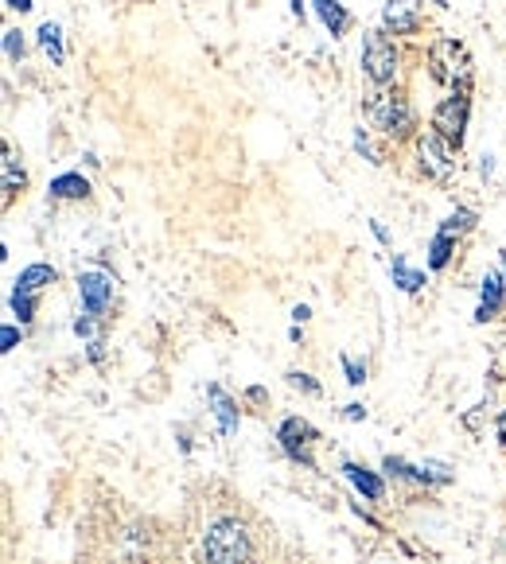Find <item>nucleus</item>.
Listing matches in <instances>:
<instances>
[{"label":"nucleus","mask_w":506,"mask_h":564,"mask_svg":"<svg viewBox=\"0 0 506 564\" xmlns=\"http://www.w3.org/2000/svg\"><path fill=\"white\" fill-rule=\"evenodd\" d=\"M203 561L207 564H246L250 561V533L242 522L222 518L203 537Z\"/></svg>","instance_id":"obj_1"},{"label":"nucleus","mask_w":506,"mask_h":564,"mask_svg":"<svg viewBox=\"0 0 506 564\" xmlns=\"http://www.w3.org/2000/svg\"><path fill=\"white\" fill-rule=\"evenodd\" d=\"M429 67H433V78L448 90H464L471 78V55L460 39H436L433 51H429Z\"/></svg>","instance_id":"obj_2"},{"label":"nucleus","mask_w":506,"mask_h":564,"mask_svg":"<svg viewBox=\"0 0 506 564\" xmlns=\"http://www.w3.org/2000/svg\"><path fill=\"white\" fill-rule=\"evenodd\" d=\"M366 117H370V125L382 129L386 137H409V129H413V109H409V102H405L401 94H390V90H382V94L370 98Z\"/></svg>","instance_id":"obj_3"},{"label":"nucleus","mask_w":506,"mask_h":564,"mask_svg":"<svg viewBox=\"0 0 506 564\" xmlns=\"http://www.w3.org/2000/svg\"><path fill=\"white\" fill-rule=\"evenodd\" d=\"M362 74L374 86H390L398 74V47L390 43L386 32H366L362 39Z\"/></svg>","instance_id":"obj_4"},{"label":"nucleus","mask_w":506,"mask_h":564,"mask_svg":"<svg viewBox=\"0 0 506 564\" xmlns=\"http://www.w3.org/2000/svg\"><path fill=\"white\" fill-rule=\"evenodd\" d=\"M468 117H471L468 90H452V94L433 109V133L440 141L452 144V148H460V144H464V133H468Z\"/></svg>","instance_id":"obj_5"},{"label":"nucleus","mask_w":506,"mask_h":564,"mask_svg":"<svg viewBox=\"0 0 506 564\" xmlns=\"http://www.w3.org/2000/svg\"><path fill=\"white\" fill-rule=\"evenodd\" d=\"M316 436H320V432L304 421V417H289V421L277 428V444H281V452H285L292 463L308 467V471H316V456H312Z\"/></svg>","instance_id":"obj_6"},{"label":"nucleus","mask_w":506,"mask_h":564,"mask_svg":"<svg viewBox=\"0 0 506 564\" xmlns=\"http://www.w3.org/2000/svg\"><path fill=\"white\" fill-rule=\"evenodd\" d=\"M78 296H82V312L86 316H106L113 304V277L109 273H82L78 277Z\"/></svg>","instance_id":"obj_7"},{"label":"nucleus","mask_w":506,"mask_h":564,"mask_svg":"<svg viewBox=\"0 0 506 564\" xmlns=\"http://www.w3.org/2000/svg\"><path fill=\"white\" fill-rule=\"evenodd\" d=\"M417 156H421V168H425V176H433V179L452 176V144L440 141L436 133H425V137L417 141Z\"/></svg>","instance_id":"obj_8"},{"label":"nucleus","mask_w":506,"mask_h":564,"mask_svg":"<svg viewBox=\"0 0 506 564\" xmlns=\"http://www.w3.org/2000/svg\"><path fill=\"white\" fill-rule=\"evenodd\" d=\"M382 32H394V36H417V32H421L417 0H386V4H382Z\"/></svg>","instance_id":"obj_9"},{"label":"nucleus","mask_w":506,"mask_h":564,"mask_svg":"<svg viewBox=\"0 0 506 564\" xmlns=\"http://www.w3.org/2000/svg\"><path fill=\"white\" fill-rule=\"evenodd\" d=\"M506 304V277L503 273H487L483 284H479V308H475V323H487V319H495L503 312Z\"/></svg>","instance_id":"obj_10"},{"label":"nucleus","mask_w":506,"mask_h":564,"mask_svg":"<svg viewBox=\"0 0 506 564\" xmlns=\"http://www.w3.org/2000/svg\"><path fill=\"white\" fill-rule=\"evenodd\" d=\"M207 401H211V413L218 417V432L222 436H234L238 432V405L230 401V393L218 386V382H211L207 386Z\"/></svg>","instance_id":"obj_11"},{"label":"nucleus","mask_w":506,"mask_h":564,"mask_svg":"<svg viewBox=\"0 0 506 564\" xmlns=\"http://www.w3.org/2000/svg\"><path fill=\"white\" fill-rule=\"evenodd\" d=\"M343 475H347V483H351L362 498H370V502H378V498L386 494V483H382L374 471H366L362 463H343Z\"/></svg>","instance_id":"obj_12"},{"label":"nucleus","mask_w":506,"mask_h":564,"mask_svg":"<svg viewBox=\"0 0 506 564\" xmlns=\"http://www.w3.org/2000/svg\"><path fill=\"white\" fill-rule=\"evenodd\" d=\"M312 8H316V16H320V24L331 32V39H339L351 28V12H347L339 0H312Z\"/></svg>","instance_id":"obj_13"},{"label":"nucleus","mask_w":506,"mask_h":564,"mask_svg":"<svg viewBox=\"0 0 506 564\" xmlns=\"http://www.w3.org/2000/svg\"><path fill=\"white\" fill-rule=\"evenodd\" d=\"M74 335L86 343L90 351V362H102L106 358V339H102V327H98V316H78L74 319Z\"/></svg>","instance_id":"obj_14"},{"label":"nucleus","mask_w":506,"mask_h":564,"mask_svg":"<svg viewBox=\"0 0 506 564\" xmlns=\"http://www.w3.org/2000/svg\"><path fill=\"white\" fill-rule=\"evenodd\" d=\"M47 284H55V269H51V265H43V261H36V265L20 269V277H16V284H12V292H28V296H39Z\"/></svg>","instance_id":"obj_15"},{"label":"nucleus","mask_w":506,"mask_h":564,"mask_svg":"<svg viewBox=\"0 0 506 564\" xmlns=\"http://www.w3.org/2000/svg\"><path fill=\"white\" fill-rule=\"evenodd\" d=\"M51 199H86L90 195V179L82 172H63V176L51 179Z\"/></svg>","instance_id":"obj_16"},{"label":"nucleus","mask_w":506,"mask_h":564,"mask_svg":"<svg viewBox=\"0 0 506 564\" xmlns=\"http://www.w3.org/2000/svg\"><path fill=\"white\" fill-rule=\"evenodd\" d=\"M390 277H394V284H398L401 292H409V296L425 288V273H421V269H413L405 257H394V261H390Z\"/></svg>","instance_id":"obj_17"},{"label":"nucleus","mask_w":506,"mask_h":564,"mask_svg":"<svg viewBox=\"0 0 506 564\" xmlns=\"http://www.w3.org/2000/svg\"><path fill=\"white\" fill-rule=\"evenodd\" d=\"M36 39H39V47L51 55V63L55 67H63L67 63V51H63V32H59V24H39V32H36Z\"/></svg>","instance_id":"obj_18"},{"label":"nucleus","mask_w":506,"mask_h":564,"mask_svg":"<svg viewBox=\"0 0 506 564\" xmlns=\"http://www.w3.org/2000/svg\"><path fill=\"white\" fill-rule=\"evenodd\" d=\"M475 222H479V214L468 211V207H456V211L440 222V234H448V238H456V234H468Z\"/></svg>","instance_id":"obj_19"},{"label":"nucleus","mask_w":506,"mask_h":564,"mask_svg":"<svg viewBox=\"0 0 506 564\" xmlns=\"http://www.w3.org/2000/svg\"><path fill=\"white\" fill-rule=\"evenodd\" d=\"M452 249H456V238H448V234L436 230L433 246H429V269H444L452 261Z\"/></svg>","instance_id":"obj_20"},{"label":"nucleus","mask_w":506,"mask_h":564,"mask_svg":"<svg viewBox=\"0 0 506 564\" xmlns=\"http://www.w3.org/2000/svg\"><path fill=\"white\" fill-rule=\"evenodd\" d=\"M12 316L20 319V323H32L36 319V308H39V296H28V292H12Z\"/></svg>","instance_id":"obj_21"},{"label":"nucleus","mask_w":506,"mask_h":564,"mask_svg":"<svg viewBox=\"0 0 506 564\" xmlns=\"http://www.w3.org/2000/svg\"><path fill=\"white\" fill-rule=\"evenodd\" d=\"M24 183H28L24 168H16V156H12V152H4V195L12 199V191H16V187H24Z\"/></svg>","instance_id":"obj_22"},{"label":"nucleus","mask_w":506,"mask_h":564,"mask_svg":"<svg viewBox=\"0 0 506 564\" xmlns=\"http://www.w3.org/2000/svg\"><path fill=\"white\" fill-rule=\"evenodd\" d=\"M24 55H28L24 32H20V28H8V32H4V59H8V63H20Z\"/></svg>","instance_id":"obj_23"},{"label":"nucleus","mask_w":506,"mask_h":564,"mask_svg":"<svg viewBox=\"0 0 506 564\" xmlns=\"http://www.w3.org/2000/svg\"><path fill=\"white\" fill-rule=\"evenodd\" d=\"M285 378H289L292 389H300V393H308V397H320V382H316L312 374H304V370H289Z\"/></svg>","instance_id":"obj_24"},{"label":"nucleus","mask_w":506,"mask_h":564,"mask_svg":"<svg viewBox=\"0 0 506 564\" xmlns=\"http://www.w3.org/2000/svg\"><path fill=\"white\" fill-rule=\"evenodd\" d=\"M339 366H343V374H347L351 386H362V382H366V362H355L351 354H339Z\"/></svg>","instance_id":"obj_25"},{"label":"nucleus","mask_w":506,"mask_h":564,"mask_svg":"<svg viewBox=\"0 0 506 564\" xmlns=\"http://www.w3.org/2000/svg\"><path fill=\"white\" fill-rule=\"evenodd\" d=\"M355 152H362L370 164H382V156H378V148L370 144V133H366V129H355Z\"/></svg>","instance_id":"obj_26"},{"label":"nucleus","mask_w":506,"mask_h":564,"mask_svg":"<svg viewBox=\"0 0 506 564\" xmlns=\"http://www.w3.org/2000/svg\"><path fill=\"white\" fill-rule=\"evenodd\" d=\"M16 343H20V327L16 323H4V331H0V351H16Z\"/></svg>","instance_id":"obj_27"},{"label":"nucleus","mask_w":506,"mask_h":564,"mask_svg":"<svg viewBox=\"0 0 506 564\" xmlns=\"http://www.w3.org/2000/svg\"><path fill=\"white\" fill-rule=\"evenodd\" d=\"M343 417L347 421H366V409H362L359 401H351V405H343Z\"/></svg>","instance_id":"obj_28"},{"label":"nucleus","mask_w":506,"mask_h":564,"mask_svg":"<svg viewBox=\"0 0 506 564\" xmlns=\"http://www.w3.org/2000/svg\"><path fill=\"white\" fill-rule=\"evenodd\" d=\"M370 230H374V238H378V242H382V246H386V242H390V230H386V226H382V222H378V218H374V222H370Z\"/></svg>","instance_id":"obj_29"},{"label":"nucleus","mask_w":506,"mask_h":564,"mask_svg":"<svg viewBox=\"0 0 506 564\" xmlns=\"http://www.w3.org/2000/svg\"><path fill=\"white\" fill-rule=\"evenodd\" d=\"M308 316H312V308H308V304H296V308H292V319H296V323H304Z\"/></svg>","instance_id":"obj_30"},{"label":"nucleus","mask_w":506,"mask_h":564,"mask_svg":"<svg viewBox=\"0 0 506 564\" xmlns=\"http://www.w3.org/2000/svg\"><path fill=\"white\" fill-rule=\"evenodd\" d=\"M8 8H16V12H32V0H4Z\"/></svg>","instance_id":"obj_31"},{"label":"nucleus","mask_w":506,"mask_h":564,"mask_svg":"<svg viewBox=\"0 0 506 564\" xmlns=\"http://www.w3.org/2000/svg\"><path fill=\"white\" fill-rule=\"evenodd\" d=\"M289 12L296 20H304V0H289Z\"/></svg>","instance_id":"obj_32"},{"label":"nucleus","mask_w":506,"mask_h":564,"mask_svg":"<svg viewBox=\"0 0 506 564\" xmlns=\"http://www.w3.org/2000/svg\"><path fill=\"white\" fill-rule=\"evenodd\" d=\"M495 428H499V440H503V444H506V409H503V413H499V424H495Z\"/></svg>","instance_id":"obj_33"},{"label":"nucleus","mask_w":506,"mask_h":564,"mask_svg":"<svg viewBox=\"0 0 506 564\" xmlns=\"http://www.w3.org/2000/svg\"><path fill=\"white\" fill-rule=\"evenodd\" d=\"M429 4H436V8H448V0H429Z\"/></svg>","instance_id":"obj_34"},{"label":"nucleus","mask_w":506,"mask_h":564,"mask_svg":"<svg viewBox=\"0 0 506 564\" xmlns=\"http://www.w3.org/2000/svg\"><path fill=\"white\" fill-rule=\"evenodd\" d=\"M503 269H506V253H503Z\"/></svg>","instance_id":"obj_35"}]
</instances>
